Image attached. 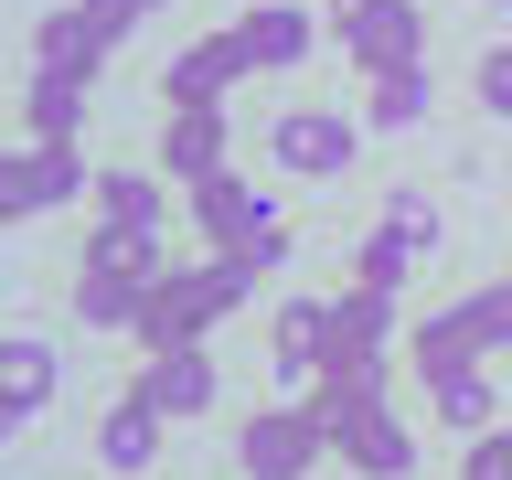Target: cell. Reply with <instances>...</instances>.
<instances>
[{
  "instance_id": "6da1fadb",
  "label": "cell",
  "mask_w": 512,
  "mask_h": 480,
  "mask_svg": "<svg viewBox=\"0 0 512 480\" xmlns=\"http://www.w3.org/2000/svg\"><path fill=\"white\" fill-rule=\"evenodd\" d=\"M310 406H320V427H331L352 480H406L416 470V438L395 427V406H384V374H320Z\"/></svg>"
},
{
  "instance_id": "7a4b0ae2",
  "label": "cell",
  "mask_w": 512,
  "mask_h": 480,
  "mask_svg": "<svg viewBox=\"0 0 512 480\" xmlns=\"http://www.w3.org/2000/svg\"><path fill=\"white\" fill-rule=\"evenodd\" d=\"M256 288V267H235V256H203V267H171V278L150 288V310H139V342L150 352H203V331H214L235 299Z\"/></svg>"
},
{
  "instance_id": "3957f363",
  "label": "cell",
  "mask_w": 512,
  "mask_h": 480,
  "mask_svg": "<svg viewBox=\"0 0 512 480\" xmlns=\"http://www.w3.org/2000/svg\"><path fill=\"white\" fill-rule=\"evenodd\" d=\"M320 448H331V427H320V406H256L246 438H235V459H246V480H310Z\"/></svg>"
},
{
  "instance_id": "277c9868",
  "label": "cell",
  "mask_w": 512,
  "mask_h": 480,
  "mask_svg": "<svg viewBox=\"0 0 512 480\" xmlns=\"http://www.w3.org/2000/svg\"><path fill=\"white\" fill-rule=\"evenodd\" d=\"M342 54L363 64V86L416 75V64H427V11H416V0H363V11L342 22Z\"/></svg>"
},
{
  "instance_id": "5b68a950",
  "label": "cell",
  "mask_w": 512,
  "mask_h": 480,
  "mask_svg": "<svg viewBox=\"0 0 512 480\" xmlns=\"http://www.w3.org/2000/svg\"><path fill=\"white\" fill-rule=\"evenodd\" d=\"M267 150H278L288 182H342L352 150H363V128H352L342 107H288V118L267 128Z\"/></svg>"
},
{
  "instance_id": "8992f818",
  "label": "cell",
  "mask_w": 512,
  "mask_h": 480,
  "mask_svg": "<svg viewBox=\"0 0 512 480\" xmlns=\"http://www.w3.org/2000/svg\"><path fill=\"white\" fill-rule=\"evenodd\" d=\"M75 192H96V182H86V160L64 150V139H22V150L0 160V214H11V224L54 214V203H75Z\"/></svg>"
},
{
  "instance_id": "52a82bcc",
  "label": "cell",
  "mask_w": 512,
  "mask_h": 480,
  "mask_svg": "<svg viewBox=\"0 0 512 480\" xmlns=\"http://www.w3.org/2000/svg\"><path fill=\"white\" fill-rule=\"evenodd\" d=\"M235 75H256L246 43H235V32H203V43H182V54L160 64V107H171V118H182V107H224Z\"/></svg>"
},
{
  "instance_id": "ba28073f",
  "label": "cell",
  "mask_w": 512,
  "mask_h": 480,
  "mask_svg": "<svg viewBox=\"0 0 512 480\" xmlns=\"http://www.w3.org/2000/svg\"><path fill=\"white\" fill-rule=\"evenodd\" d=\"M384 342H395V299L384 288H342L331 299V374H384Z\"/></svg>"
},
{
  "instance_id": "9c48e42d",
  "label": "cell",
  "mask_w": 512,
  "mask_h": 480,
  "mask_svg": "<svg viewBox=\"0 0 512 480\" xmlns=\"http://www.w3.org/2000/svg\"><path fill=\"white\" fill-rule=\"evenodd\" d=\"M267 363H278V384H320V374H331V299H278Z\"/></svg>"
},
{
  "instance_id": "30bf717a",
  "label": "cell",
  "mask_w": 512,
  "mask_h": 480,
  "mask_svg": "<svg viewBox=\"0 0 512 480\" xmlns=\"http://www.w3.org/2000/svg\"><path fill=\"white\" fill-rule=\"evenodd\" d=\"M32 75L96 86V75H107V32H96L86 11H43V22H32Z\"/></svg>"
},
{
  "instance_id": "8fae6325",
  "label": "cell",
  "mask_w": 512,
  "mask_h": 480,
  "mask_svg": "<svg viewBox=\"0 0 512 480\" xmlns=\"http://www.w3.org/2000/svg\"><path fill=\"white\" fill-rule=\"evenodd\" d=\"M54 384H64V363H54L43 331H11V342H0V416H11V427H32V416L54 406Z\"/></svg>"
},
{
  "instance_id": "7c38bea8",
  "label": "cell",
  "mask_w": 512,
  "mask_h": 480,
  "mask_svg": "<svg viewBox=\"0 0 512 480\" xmlns=\"http://www.w3.org/2000/svg\"><path fill=\"white\" fill-rule=\"evenodd\" d=\"M128 395H139V406H160L171 427H182V416H203V406H214V352H150Z\"/></svg>"
},
{
  "instance_id": "4fadbf2b",
  "label": "cell",
  "mask_w": 512,
  "mask_h": 480,
  "mask_svg": "<svg viewBox=\"0 0 512 480\" xmlns=\"http://www.w3.org/2000/svg\"><path fill=\"white\" fill-rule=\"evenodd\" d=\"M224 150H235V128H224V107H182V118L160 128V171H171V182H214L224 171Z\"/></svg>"
},
{
  "instance_id": "5bb4252c",
  "label": "cell",
  "mask_w": 512,
  "mask_h": 480,
  "mask_svg": "<svg viewBox=\"0 0 512 480\" xmlns=\"http://www.w3.org/2000/svg\"><path fill=\"white\" fill-rule=\"evenodd\" d=\"M406 352H416V384H438V374H470L480 352H491V331H480V310L459 299V310H427V320H416Z\"/></svg>"
},
{
  "instance_id": "9a60e30c",
  "label": "cell",
  "mask_w": 512,
  "mask_h": 480,
  "mask_svg": "<svg viewBox=\"0 0 512 480\" xmlns=\"http://www.w3.org/2000/svg\"><path fill=\"white\" fill-rule=\"evenodd\" d=\"M235 43H246V64H256V75H278V64H299V54L320 43V22L299 11V0H256L246 22H235Z\"/></svg>"
},
{
  "instance_id": "2e32d148",
  "label": "cell",
  "mask_w": 512,
  "mask_h": 480,
  "mask_svg": "<svg viewBox=\"0 0 512 480\" xmlns=\"http://www.w3.org/2000/svg\"><path fill=\"white\" fill-rule=\"evenodd\" d=\"M160 427H171V416H160V406H139V395H118V406L96 416V459H107V470H118V480H139V470H150V459H160Z\"/></svg>"
},
{
  "instance_id": "e0dca14e",
  "label": "cell",
  "mask_w": 512,
  "mask_h": 480,
  "mask_svg": "<svg viewBox=\"0 0 512 480\" xmlns=\"http://www.w3.org/2000/svg\"><path fill=\"white\" fill-rule=\"evenodd\" d=\"M75 278H118V288H160L171 267H160V235H128V224H96L86 235V267Z\"/></svg>"
},
{
  "instance_id": "ac0fdd59",
  "label": "cell",
  "mask_w": 512,
  "mask_h": 480,
  "mask_svg": "<svg viewBox=\"0 0 512 480\" xmlns=\"http://www.w3.org/2000/svg\"><path fill=\"white\" fill-rule=\"evenodd\" d=\"M427 406H438V427H459V438H491V427H502V384L470 363V374H438V384H427Z\"/></svg>"
},
{
  "instance_id": "d6986e66",
  "label": "cell",
  "mask_w": 512,
  "mask_h": 480,
  "mask_svg": "<svg viewBox=\"0 0 512 480\" xmlns=\"http://www.w3.org/2000/svg\"><path fill=\"white\" fill-rule=\"evenodd\" d=\"M256 203H267V192H246V182H235V171H214V182H192V224L214 235V256H235V246H246Z\"/></svg>"
},
{
  "instance_id": "ffe728a7",
  "label": "cell",
  "mask_w": 512,
  "mask_h": 480,
  "mask_svg": "<svg viewBox=\"0 0 512 480\" xmlns=\"http://www.w3.org/2000/svg\"><path fill=\"white\" fill-rule=\"evenodd\" d=\"M160 171H96V224H128V235H160Z\"/></svg>"
},
{
  "instance_id": "44dd1931",
  "label": "cell",
  "mask_w": 512,
  "mask_h": 480,
  "mask_svg": "<svg viewBox=\"0 0 512 480\" xmlns=\"http://www.w3.org/2000/svg\"><path fill=\"white\" fill-rule=\"evenodd\" d=\"M22 128L75 150V128H86V86H64V75H32V86H22Z\"/></svg>"
},
{
  "instance_id": "7402d4cb",
  "label": "cell",
  "mask_w": 512,
  "mask_h": 480,
  "mask_svg": "<svg viewBox=\"0 0 512 480\" xmlns=\"http://www.w3.org/2000/svg\"><path fill=\"white\" fill-rule=\"evenodd\" d=\"M427 107H438V96H427V64H416V75L363 86V128H384V139H395V128H427Z\"/></svg>"
},
{
  "instance_id": "603a6c76",
  "label": "cell",
  "mask_w": 512,
  "mask_h": 480,
  "mask_svg": "<svg viewBox=\"0 0 512 480\" xmlns=\"http://www.w3.org/2000/svg\"><path fill=\"white\" fill-rule=\"evenodd\" d=\"M416 278V256L395 246V235H384V224H363V246H352V288H384V299H395V288Z\"/></svg>"
},
{
  "instance_id": "cb8c5ba5",
  "label": "cell",
  "mask_w": 512,
  "mask_h": 480,
  "mask_svg": "<svg viewBox=\"0 0 512 480\" xmlns=\"http://www.w3.org/2000/svg\"><path fill=\"white\" fill-rule=\"evenodd\" d=\"M384 235H395V246H406V256H438V235H448V224H438V203H427V192H395V203H384Z\"/></svg>"
},
{
  "instance_id": "d4e9b609",
  "label": "cell",
  "mask_w": 512,
  "mask_h": 480,
  "mask_svg": "<svg viewBox=\"0 0 512 480\" xmlns=\"http://www.w3.org/2000/svg\"><path fill=\"white\" fill-rule=\"evenodd\" d=\"M459 480H512V427H491V438H470V459H459Z\"/></svg>"
},
{
  "instance_id": "484cf974",
  "label": "cell",
  "mask_w": 512,
  "mask_h": 480,
  "mask_svg": "<svg viewBox=\"0 0 512 480\" xmlns=\"http://www.w3.org/2000/svg\"><path fill=\"white\" fill-rule=\"evenodd\" d=\"M75 11H86V22L107 32V43H118V32H139V22H150L160 0H75Z\"/></svg>"
},
{
  "instance_id": "4316f807",
  "label": "cell",
  "mask_w": 512,
  "mask_h": 480,
  "mask_svg": "<svg viewBox=\"0 0 512 480\" xmlns=\"http://www.w3.org/2000/svg\"><path fill=\"white\" fill-rule=\"evenodd\" d=\"M480 107H491V118H512V43H491V54H480Z\"/></svg>"
},
{
  "instance_id": "83f0119b",
  "label": "cell",
  "mask_w": 512,
  "mask_h": 480,
  "mask_svg": "<svg viewBox=\"0 0 512 480\" xmlns=\"http://www.w3.org/2000/svg\"><path fill=\"white\" fill-rule=\"evenodd\" d=\"M470 310H480V331H491V342H512V278H491Z\"/></svg>"
},
{
  "instance_id": "f1b7e54d",
  "label": "cell",
  "mask_w": 512,
  "mask_h": 480,
  "mask_svg": "<svg viewBox=\"0 0 512 480\" xmlns=\"http://www.w3.org/2000/svg\"><path fill=\"white\" fill-rule=\"evenodd\" d=\"M352 11H363V0H331V22H352Z\"/></svg>"
}]
</instances>
